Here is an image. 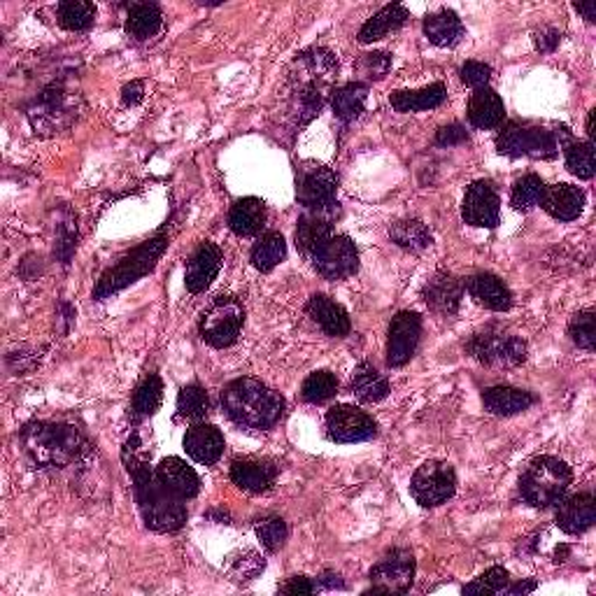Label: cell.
Listing matches in <instances>:
<instances>
[{"label":"cell","mask_w":596,"mask_h":596,"mask_svg":"<svg viewBox=\"0 0 596 596\" xmlns=\"http://www.w3.org/2000/svg\"><path fill=\"white\" fill-rule=\"evenodd\" d=\"M124 464L133 480V494L140 508V515L147 524V529L159 531V534H170L184 527L187 522V508L182 499H177L163 489L156 478V471L147 464V459L140 454V436L133 434L124 445Z\"/></svg>","instance_id":"obj_1"},{"label":"cell","mask_w":596,"mask_h":596,"mask_svg":"<svg viewBox=\"0 0 596 596\" xmlns=\"http://www.w3.org/2000/svg\"><path fill=\"white\" fill-rule=\"evenodd\" d=\"M21 445L33 466L54 471L70 468L87 457L91 445L73 424L61 422H31L21 429Z\"/></svg>","instance_id":"obj_2"},{"label":"cell","mask_w":596,"mask_h":596,"mask_svg":"<svg viewBox=\"0 0 596 596\" xmlns=\"http://www.w3.org/2000/svg\"><path fill=\"white\" fill-rule=\"evenodd\" d=\"M222 408L238 427L268 431L285 415V399L257 378H238L222 389Z\"/></svg>","instance_id":"obj_3"},{"label":"cell","mask_w":596,"mask_h":596,"mask_svg":"<svg viewBox=\"0 0 596 596\" xmlns=\"http://www.w3.org/2000/svg\"><path fill=\"white\" fill-rule=\"evenodd\" d=\"M168 245H170V236L166 233V229H163L156 233L154 238L145 240L143 245H138L136 250H131L126 257L119 259L117 264L110 266L108 271L101 275V280H98V285L94 289V301H105V298L122 292V289L133 285V282H138L140 278H145V275L152 273Z\"/></svg>","instance_id":"obj_4"},{"label":"cell","mask_w":596,"mask_h":596,"mask_svg":"<svg viewBox=\"0 0 596 596\" xmlns=\"http://www.w3.org/2000/svg\"><path fill=\"white\" fill-rule=\"evenodd\" d=\"M573 482V471L564 459L550 457H536L529 461L520 478V494L522 499L534 508H550L557 506L569 492Z\"/></svg>","instance_id":"obj_5"},{"label":"cell","mask_w":596,"mask_h":596,"mask_svg":"<svg viewBox=\"0 0 596 596\" xmlns=\"http://www.w3.org/2000/svg\"><path fill=\"white\" fill-rule=\"evenodd\" d=\"M573 140L571 131L566 126H557L555 131L543 129L536 124L510 122L503 126V131L496 136V149L501 154L513 156H531V159H555L557 152Z\"/></svg>","instance_id":"obj_6"},{"label":"cell","mask_w":596,"mask_h":596,"mask_svg":"<svg viewBox=\"0 0 596 596\" xmlns=\"http://www.w3.org/2000/svg\"><path fill=\"white\" fill-rule=\"evenodd\" d=\"M243 324H245L243 303H240L236 296H217L215 301L203 310L198 331H201V338L210 347L224 350V347H231L236 343L240 331H243Z\"/></svg>","instance_id":"obj_7"},{"label":"cell","mask_w":596,"mask_h":596,"mask_svg":"<svg viewBox=\"0 0 596 596\" xmlns=\"http://www.w3.org/2000/svg\"><path fill=\"white\" fill-rule=\"evenodd\" d=\"M466 352L485 366H520L527 361V343L501 329H485L471 336Z\"/></svg>","instance_id":"obj_8"},{"label":"cell","mask_w":596,"mask_h":596,"mask_svg":"<svg viewBox=\"0 0 596 596\" xmlns=\"http://www.w3.org/2000/svg\"><path fill=\"white\" fill-rule=\"evenodd\" d=\"M454 492H457V473L447 461H424L410 480V494L424 508L443 506Z\"/></svg>","instance_id":"obj_9"},{"label":"cell","mask_w":596,"mask_h":596,"mask_svg":"<svg viewBox=\"0 0 596 596\" xmlns=\"http://www.w3.org/2000/svg\"><path fill=\"white\" fill-rule=\"evenodd\" d=\"M373 587L364 594H406L415 580V557L408 550H392L373 566L371 573Z\"/></svg>","instance_id":"obj_10"},{"label":"cell","mask_w":596,"mask_h":596,"mask_svg":"<svg viewBox=\"0 0 596 596\" xmlns=\"http://www.w3.org/2000/svg\"><path fill=\"white\" fill-rule=\"evenodd\" d=\"M310 261L322 278L338 282L359 271V250L350 236H331Z\"/></svg>","instance_id":"obj_11"},{"label":"cell","mask_w":596,"mask_h":596,"mask_svg":"<svg viewBox=\"0 0 596 596\" xmlns=\"http://www.w3.org/2000/svg\"><path fill=\"white\" fill-rule=\"evenodd\" d=\"M326 434H329L333 443L340 445L364 443L378 434V424L361 408L340 403V406H333L326 413Z\"/></svg>","instance_id":"obj_12"},{"label":"cell","mask_w":596,"mask_h":596,"mask_svg":"<svg viewBox=\"0 0 596 596\" xmlns=\"http://www.w3.org/2000/svg\"><path fill=\"white\" fill-rule=\"evenodd\" d=\"M422 336V317L417 312L401 310L389 324L387 364L392 368L406 366L415 357Z\"/></svg>","instance_id":"obj_13"},{"label":"cell","mask_w":596,"mask_h":596,"mask_svg":"<svg viewBox=\"0 0 596 596\" xmlns=\"http://www.w3.org/2000/svg\"><path fill=\"white\" fill-rule=\"evenodd\" d=\"M338 191V175L326 166H312L301 168L296 177V201L305 210H319L329 208L336 201Z\"/></svg>","instance_id":"obj_14"},{"label":"cell","mask_w":596,"mask_h":596,"mask_svg":"<svg viewBox=\"0 0 596 596\" xmlns=\"http://www.w3.org/2000/svg\"><path fill=\"white\" fill-rule=\"evenodd\" d=\"M340 215V205L333 203L329 208L319 210H305L301 217H298L296 224V250L303 254V257L312 259L319 247H322L326 240L333 236V222H336Z\"/></svg>","instance_id":"obj_15"},{"label":"cell","mask_w":596,"mask_h":596,"mask_svg":"<svg viewBox=\"0 0 596 596\" xmlns=\"http://www.w3.org/2000/svg\"><path fill=\"white\" fill-rule=\"evenodd\" d=\"M461 217L466 224L480 226V229H496L501 219V198L492 187V182L478 180L466 189L464 203H461Z\"/></svg>","instance_id":"obj_16"},{"label":"cell","mask_w":596,"mask_h":596,"mask_svg":"<svg viewBox=\"0 0 596 596\" xmlns=\"http://www.w3.org/2000/svg\"><path fill=\"white\" fill-rule=\"evenodd\" d=\"M224 254L215 243L205 240V243L198 245V250L191 254L187 271H184V285L191 294H203L215 278L222 271Z\"/></svg>","instance_id":"obj_17"},{"label":"cell","mask_w":596,"mask_h":596,"mask_svg":"<svg viewBox=\"0 0 596 596\" xmlns=\"http://www.w3.org/2000/svg\"><path fill=\"white\" fill-rule=\"evenodd\" d=\"M156 478H159L166 492H170L182 501L194 499V496L201 492V478H198L194 468L180 457L163 459L161 464L156 466Z\"/></svg>","instance_id":"obj_18"},{"label":"cell","mask_w":596,"mask_h":596,"mask_svg":"<svg viewBox=\"0 0 596 596\" xmlns=\"http://www.w3.org/2000/svg\"><path fill=\"white\" fill-rule=\"evenodd\" d=\"M541 208L559 222H576L585 210V191L566 182L552 184L543 191Z\"/></svg>","instance_id":"obj_19"},{"label":"cell","mask_w":596,"mask_h":596,"mask_svg":"<svg viewBox=\"0 0 596 596\" xmlns=\"http://www.w3.org/2000/svg\"><path fill=\"white\" fill-rule=\"evenodd\" d=\"M557 527L569 536L585 534L587 529L594 527L596 522V501L590 492L576 494L571 499L559 501L557 515H555Z\"/></svg>","instance_id":"obj_20"},{"label":"cell","mask_w":596,"mask_h":596,"mask_svg":"<svg viewBox=\"0 0 596 596\" xmlns=\"http://www.w3.org/2000/svg\"><path fill=\"white\" fill-rule=\"evenodd\" d=\"M184 450L196 464L212 466L222 459L224 454V436L215 424L198 422L194 427L187 429V436H184Z\"/></svg>","instance_id":"obj_21"},{"label":"cell","mask_w":596,"mask_h":596,"mask_svg":"<svg viewBox=\"0 0 596 596\" xmlns=\"http://www.w3.org/2000/svg\"><path fill=\"white\" fill-rule=\"evenodd\" d=\"M305 312H308V317L326 333V336L343 338L350 333V315H347L343 305L331 301L329 296H310V301L305 303Z\"/></svg>","instance_id":"obj_22"},{"label":"cell","mask_w":596,"mask_h":596,"mask_svg":"<svg viewBox=\"0 0 596 596\" xmlns=\"http://www.w3.org/2000/svg\"><path fill=\"white\" fill-rule=\"evenodd\" d=\"M278 478V466L273 461L261 459H236L231 464V480L245 492H268Z\"/></svg>","instance_id":"obj_23"},{"label":"cell","mask_w":596,"mask_h":596,"mask_svg":"<svg viewBox=\"0 0 596 596\" xmlns=\"http://www.w3.org/2000/svg\"><path fill=\"white\" fill-rule=\"evenodd\" d=\"M466 289L475 303L485 305L489 310L508 312L513 308V294H510L508 285L492 273H478L468 278Z\"/></svg>","instance_id":"obj_24"},{"label":"cell","mask_w":596,"mask_h":596,"mask_svg":"<svg viewBox=\"0 0 596 596\" xmlns=\"http://www.w3.org/2000/svg\"><path fill=\"white\" fill-rule=\"evenodd\" d=\"M424 301L431 310L441 315H457L461 296H464V285L450 273H436L422 289Z\"/></svg>","instance_id":"obj_25"},{"label":"cell","mask_w":596,"mask_h":596,"mask_svg":"<svg viewBox=\"0 0 596 596\" xmlns=\"http://www.w3.org/2000/svg\"><path fill=\"white\" fill-rule=\"evenodd\" d=\"M503 119H506V105H503V98L489 87L475 89L471 101H468V122H471L473 129H480V131L496 129V126L503 124Z\"/></svg>","instance_id":"obj_26"},{"label":"cell","mask_w":596,"mask_h":596,"mask_svg":"<svg viewBox=\"0 0 596 596\" xmlns=\"http://www.w3.org/2000/svg\"><path fill=\"white\" fill-rule=\"evenodd\" d=\"M482 403L485 410L492 415H520L524 410H529L536 403V396L527 392V389H517L510 385H496L482 392Z\"/></svg>","instance_id":"obj_27"},{"label":"cell","mask_w":596,"mask_h":596,"mask_svg":"<svg viewBox=\"0 0 596 596\" xmlns=\"http://www.w3.org/2000/svg\"><path fill=\"white\" fill-rule=\"evenodd\" d=\"M266 226V203L257 196L240 198L229 210V229L240 238L257 236Z\"/></svg>","instance_id":"obj_28"},{"label":"cell","mask_w":596,"mask_h":596,"mask_svg":"<svg viewBox=\"0 0 596 596\" xmlns=\"http://www.w3.org/2000/svg\"><path fill=\"white\" fill-rule=\"evenodd\" d=\"M447 101V87L443 82H434L424 89L415 91H394L389 96V103L396 112L408 115V112H422V110H436Z\"/></svg>","instance_id":"obj_29"},{"label":"cell","mask_w":596,"mask_h":596,"mask_svg":"<svg viewBox=\"0 0 596 596\" xmlns=\"http://www.w3.org/2000/svg\"><path fill=\"white\" fill-rule=\"evenodd\" d=\"M464 24H461L459 14L454 10H438L424 19V35H427L431 45L436 47H454L464 38Z\"/></svg>","instance_id":"obj_30"},{"label":"cell","mask_w":596,"mask_h":596,"mask_svg":"<svg viewBox=\"0 0 596 596\" xmlns=\"http://www.w3.org/2000/svg\"><path fill=\"white\" fill-rule=\"evenodd\" d=\"M368 101V84L350 82L331 94V110L343 124H352L364 115Z\"/></svg>","instance_id":"obj_31"},{"label":"cell","mask_w":596,"mask_h":596,"mask_svg":"<svg viewBox=\"0 0 596 596\" xmlns=\"http://www.w3.org/2000/svg\"><path fill=\"white\" fill-rule=\"evenodd\" d=\"M410 19V12L406 10L403 5H387L382 7V10L366 21L364 26L359 28V35L357 40L361 45H368V42H375V40H382L385 35H389L392 31H399V28L406 24Z\"/></svg>","instance_id":"obj_32"},{"label":"cell","mask_w":596,"mask_h":596,"mask_svg":"<svg viewBox=\"0 0 596 596\" xmlns=\"http://www.w3.org/2000/svg\"><path fill=\"white\" fill-rule=\"evenodd\" d=\"M352 392L359 401L378 403L382 399H387L389 382L385 375L378 373V368L364 361V364H359L352 373Z\"/></svg>","instance_id":"obj_33"},{"label":"cell","mask_w":596,"mask_h":596,"mask_svg":"<svg viewBox=\"0 0 596 596\" xmlns=\"http://www.w3.org/2000/svg\"><path fill=\"white\" fill-rule=\"evenodd\" d=\"M163 14L156 3H133L126 14V33L136 40H149L161 31Z\"/></svg>","instance_id":"obj_34"},{"label":"cell","mask_w":596,"mask_h":596,"mask_svg":"<svg viewBox=\"0 0 596 596\" xmlns=\"http://www.w3.org/2000/svg\"><path fill=\"white\" fill-rule=\"evenodd\" d=\"M389 238H392L394 245L408 252H422L434 243L429 226L420 222V219H399V222H394L389 226Z\"/></svg>","instance_id":"obj_35"},{"label":"cell","mask_w":596,"mask_h":596,"mask_svg":"<svg viewBox=\"0 0 596 596\" xmlns=\"http://www.w3.org/2000/svg\"><path fill=\"white\" fill-rule=\"evenodd\" d=\"M287 257V243L278 231H268L252 247V266L261 273H271L275 266H280Z\"/></svg>","instance_id":"obj_36"},{"label":"cell","mask_w":596,"mask_h":596,"mask_svg":"<svg viewBox=\"0 0 596 596\" xmlns=\"http://www.w3.org/2000/svg\"><path fill=\"white\" fill-rule=\"evenodd\" d=\"M59 12V26L66 31H87L96 21V5L84 0H68L56 7Z\"/></svg>","instance_id":"obj_37"},{"label":"cell","mask_w":596,"mask_h":596,"mask_svg":"<svg viewBox=\"0 0 596 596\" xmlns=\"http://www.w3.org/2000/svg\"><path fill=\"white\" fill-rule=\"evenodd\" d=\"M161 401H163V382L159 375L152 373L138 385L136 394H133L131 410L136 417H149L161 408Z\"/></svg>","instance_id":"obj_38"},{"label":"cell","mask_w":596,"mask_h":596,"mask_svg":"<svg viewBox=\"0 0 596 596\" xmlns=\"http://www.w3.org/2000/svg\"><path fill=\"white\" fill-rule=\"evenodd\" d=\"M566 154V168L571 175H576L578 180H592L594 177V145L592 140H571L564 147Z\"/></svg>","instance_id":"obj_39"},{"label":"cell","mask_w":596,"mask_h":596,"mask_svg":"<svg viewBox=\"0 0 596 596\" xmlns=\"http://www.w3.org/2000/svg\"><path fill=\"white\" fill-rule=\"evenodd\" d=\"M210 413V399L208 392L201 385H187L177 394V417L184 420H203Z\"/></svg>","instance_id":"obj_40"},{"label":"cell","mask_w":596,"mask_h":596,"mask_svg":"<svg viewBox=\"0 0 596 596\" xmlns=\"http://www.w3.org/2000/svg\"><path fill=\"white\" fill-rule=\"evenodd\" d=\"M543 191H545V182L538 175L529 173V175L520 177V180H517L513 184V194H510V203H513L515 210L529 212L531 208H536V205H541Z\"/></svg>","instance_id":"obj_41"},{"label":"cell","mask_w":596,"mask_h":596,"mask_svg":"<svg viewBox=\"0 0 596 596\" xmlns=\"http://www.w3.org/2000/svg\"><path fill=\"white\" fill-rule=\"evenodd\" d=\"M338 394V378L331 371H315L305 378L301 387L303 401L324 403Z\"/></svg>","instance_id":"obj_42"},{"label":"cell","mask_w":596,"mask_h":596,"mask_svg":"<svg viewBox=\"0 0 596 596\" xmlns=\"http://www.w3.org/2000/svg\"><path fill=\"white\" fill-rule=\"evenodd\" d=\"M569 336L578 347L587 352H594L596 347V329H594V310H580L569 324Z\"/></svg>","instance_id":"obj_43"},{"label":"cell","mask_w":596,"mask_h":596,"mask_svg":"<svg viewBox=\"0 0 596 596\" xmlns=\"http://www.w3.org/2000/svg\"><path fill=\"white\" fill-rule=\"evenodd\" d=\"M508 571L503 566H492L482 576H478L473 583L464 587V594H501L508 587Z\"/></svg>","instance_id":"obj_44"},{"label":"cell","mask_w":596,"mask_h":596,"mask_svg":"<svg viewBox=\"0 0 596 596\" xmlns=\"http://www.w3.org/2000/svg\"><path fill=\"white\" fill-rule=\"evenodd\" d=\"M257 536L268 552H278L287 543L289 529L282 517H268L257 524Z\"/></svg>","instance_id":"obj_45"},{"label":"cell","mask_w":596,"mask_h":596,"mask_svg":"<svg viewBox=\"0 0 596 596\" xmlns=\"http://www.w3.org/2000/svg\"><path fill=\"white\" fill-rule=\"evenodd\" d=\"M359 68H361V73L368 77V80H373V82L385 80L389 68H392V54H387V52L364 54L359 61Z\"/></svg>","instance_id":"obj_46"},{"label":"cell","mask_w":596,"mask_h":596,"mask_svg":"<svg viewBox=\"0 0 596 596\" xmlns=\"http://www.w3.org/2000/svg\"><path fill=\"white\" fill-rule=\"evenodd\" d=\"M459 75H461V82H464L466 87L482 89V87H487L489 80H492V66H487V63H482V61H466L464 66H461Z\"/></svg>","instance_id":"obj_47"},{"label":"cell","mask_w":596,"mask_h":596,"mask_svg":"<svg viewBox=\"0 0 596 596\" xmlns=\"http://www.w3.org/2000/svg\"><path fill=\"white\" fill-rule=\"evenodd\" d=\"M259 571H264V557L257 552H245V555L233 559V576L238 580H252Z\"/></svg>","instance_id":"obj_48"},{"label":"cell","mask_w":596,"mask_h":596,"mask_svg":"<svg viewBox=\"0 0 596 596\" xmlns=\"http://www.w3.org/2000/svg\"><path fill=\"white\" fill-rule=\"evenodd\" d=\"M559 42H562V33L552 26H543L534 33V45L541 54H552L559 47Z\"/></svg>","instance_id":"obj_49"},{"label":"cell","mask_w":596,"mask_h":596,"mask_svg":"<svg viewBox=\"0 0 596 596\" xmlns=\"http://www.w3.org/2000/svg\"><path fill=\"white\" fill-rule=\"evenodd\" d=\"M468 140V133L461 124H447L441 126L436 133V145L438 147H452V145H461Z\"/></svg>","instance_id":"obj_50"},{"label":"cell","mask_w":596,"mask_h":596,"mask_svg":"<svg viewBox=\"0 0 596 596\" xmlns=\"http://www.w3.org/2000/svg\"><path fill=\"white\" fill-rule=\"evenodd\" d=\"M317 590V585L312 583L308 576H292L285 585L280 587L282 594H312Z\"/></svg>","instance_id":"obj_51"},{"label":"cell","mask_w":596,"mask_h":596,"mask_svg":"<svg viewBox=\"0 0 596 596\" xmlns=\"http://www.w3.org/2000/svg\"><path fill=\"white\" fill-rule=\"evenodd\" d=\"M143 96H145V84H143V82H131V84H126L124 91H122V101H124L126 105H136V103H140V101H143Z\"/></svg>","instance_id":"obj_52"},{"label":"cell","mask_w":596,"mask_h":596,"mask_svg":"<svg viewBox=\"0 0 596 596\" xmlns=\"http://www.w3.org/2000/svg\"><path fill=\"white\" fill-rule=\"evenodd\" d=\"M315 585L322 587V590H345L343 578H340L338 573H333V571H324L322 576L317 578Z\"/></svg>","instance_id":"obj_53"},{"label":"cell","mask_w":596,"mask_h":596,"mask_svg":"<svg viewBox=\"0 0 596 596\" xmlns=\"http://www.w3.org/2000/svg\"><path fill=\"white\" fill-rule=\"evenodd\" d=\"M536 583L534 580H529V583H515V585H510V587H506V594H513V596H517V594H529V592H534L536 590Z\"/></svg>","instance_id":"obj_54"},{"label":"cell","mask_w":596,"mask_h":596,"mask_svg":"<svg viewBox=\"0 0 596 596\" xmlns=\"http://www.w3.org/2000/svg\"><path fill=\"white\" fill-rule=\"evenodd\" d=\"M576 10L583 14L587 21H596V0H587V3H576Z\"/></svg>","instance_id":"obj_55"},{"label":"cell","mask_w":596,"mask_h":596,"mask_svg":"<svg viewBox=\"0 0 596 596\" xmlns=\"http://www.w3.org/2000/svg\"><path fill=\"white\" fill-rule=\"evenodd\" d=\"M594 115H596V110H592L590 117H587V136L590 138H594Z\"/></svg>","instance_id":"obj_56"}]
</instances>
